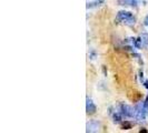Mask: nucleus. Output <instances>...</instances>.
Instances as JSON below:
<instances>
[{
	"label": "nucleus",
	"instance_id": "nucleus-9",
	"mask_svg": "<svg viewBox=\"0 0 148 133\" xmlns=\"http://www.w3.org/2000/svg\"><path fill=\"white\" fill-rule=\"evenodd\" d=\"M141 82H143V84L145 86V88L148 89V79H144V80H143Z\"/></svg>",
	"mask_w": 148,
	"mask_h": 133
},
{
	"label": "nucleus",
	"instance_id": "nucleus-7",
	"mask_svg": "<svg viewBox=\"0 0 148 133\" xmlns=\"http://www.w3.org/2000/svg\"><path fill=\"white\" fill-rule=\"evenodd\" d=\"M117 3L119 6H125V7H137L139 0H117Z\"/></svg>",
	"mask_w": 148,
	"mask_h": 133
},
{
	"label": "nucleus",
	"instance_id": "nucleus-5",
	"mask_svg": "<svg viewBox=\"0 0 148 133\" xmlns=\"http://www.w3.org/2000/svg\"><path fill=\"white\" fill-rule=\"evenodd\" d=\"M100 122L99 121H97V120H90L88 123H87V126H86V132H98L99 130H100Z\"/></svg>",
	"mask_w": 148,
	"mask_h": 133
},
{
	"label": "nucleus",
	"instance_id": "nucleus-8",
	"mask_svg": "<svg viewBox=\"0 0 148 133\" xmlns=\"http://www.w3.org/2000/svg\"><path fill=\"white\" fill-rule=\"evenodd\" d=\"M89 58H90V59L91 60H94V59H96V57H97V53H96V51H95V50H90V51H89Z\"/></svg>",
	"mask_w": 148,
	"mask_h": 133
},
{
	"label": "nucleus",
	"instance_id": "nucleus-2",
	"mask_svg": "<svg viewBox=\"0 0 148 133\" xmlns=\"http://www.w3.org/2000/svg\"><path fill=\"white\" fill-rule=\"evenodd\" d=\"M130 40L136 49H147L148 48V33H143L139 37L132 38Z\"/></svg>",
	"mask_w": 148,
	"mask_h": 133
},
{
	"label": "nucleus",
	"instance_id": "nucleus-10",
	"mask_svg": "<svg viewBox=\"0 0 148 133\" xmlns=\"http://www.w3.org/2000/svg\"><path fill=\"white\" fill-rule=\"evenodd\" d=\"M144 26H146L148 27V15L145 17V19H144Z\"/></svg>",
	"mask_w": 148,
	"mask_h": 133
},
{
	"label": "nucleus",
	"instance_id": "nucleus-3",
	"mask_svg": "<svg viewBox=\"0 0 148 133\" xmlns=\"http://www.w3.org/2000/svg\"><path fill=\"white\" fill-rule=\"evenodd\" d=\"M134 110H135V119L136 120L143 121V120L146 119L148 114V109H146V107L144 105V101L136 104L134 107Z\"/></svg>",
	"mask_w": 148,
	"mask_h": 133
},
{
	"label": "nucleus",
	"instance_id": "nucleus-12",
	"mask_svg": "<svg viewBox=\"0 0 148 133\" xmlns=\"http://www.w3.org/2000/svg\"><path fill=\"white\" fill-rule=\"evenodd\" d=\"M97 1H98V2H101V1H103V0H97Z\"/></svg>",
	"mask_w": 148,
	"mask_h": 133
},
{
	"label": "nucleus",
	"instance_id": "nucleus-11",
	"mask_svg": "<svg viewBox=\"0 0 148 133\" xmlns=\"http://www.w3.org/2000/svg\"><path fill=\"white\" fill-rule=\"evenodd\" d=\"M144 105L146 107V109H148V96H146V99L144 100Z\"/></svg>",
	"mask_w": 148,
	"mask_h": 133
},
{
	"label": "nucleus",
	"instance_id": "nucleus-6",
	"mask_svg": "<svg viewBox=\"0 0 148 133\" xmlns=\"http://www.w3.org/2000/svg\"><path fill=\"white\" fill-rule=\"evenodd\" d=\"M86 111H87L88 114H94V113H96V111H97L96 104L94 103L92 99L89 98V96L86 99Z\"/></svg>",
	"mask_w": 148,
	"mask_h": 133
},
{
	"label": "nucleus",
	"instance_id": "nucleus-1",
	"mask_svg": "<svg viewBox=\"0 0 148 133\" xmlns=\"http://www.w3.org/2000/svg\"><path fill=\"white\" fill-rule=\"evenodd\" d=\"M115 21L117 23H124L126 26H134L136 23V18L132 12L126 10H120L116 16Z\"/></svg>",
	"mask_w": 148,
	"mask_h": 133
},
{
	"label": "nucleus",
	"instance_id": "nucleus-4",
	"mask_svg": "<svg viewBox=\"0 0 148 133\" xmlns=\"http://www.w3.org/2000/svg\"><path fill=\"white\" fill-rule=\"evenodd\" d=\"M117 108L124 118H135V110H134L133 107L125 103H119L117 105Z\"/></svg>",
	"mask_w": 148,
	"mask_h": 133
}]
</instances>
